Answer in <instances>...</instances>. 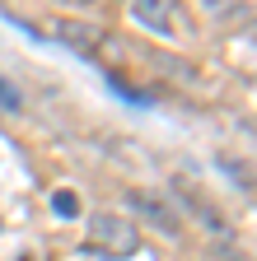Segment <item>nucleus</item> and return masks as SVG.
<instances>
[{
	"label": "nucleus",
	"mask_w": 257,
	"mask_h": 261,
	"mask_svg": "<svg viewBox=\"0 0 257 261\" xmlns=\"http://www.w3.org/2000/svg\"><path fill=\"white\" fill-rule=\"evenodd\" d=\"M84 247L99 256H131L141 247V228H136V219H122V215H89Z\"/></svg>",
	"instance_id": "nucleus-1"
},
{
	"label": "nucleus",
	"mask_w": 257,
	"mask_h": 261,
	"mask_svg": "<svg viewBox=\"0 0 257 261\" xmlns=\"http://www.w3.org/2000/svg\"><path fill=\"white\" fill-rule=\"evenodd\" d=\"M126 205H131L145 224H154L159 233H169V238L182 233V224H178V215H173V205L164 201V196H154V191H145V187H126Z\"/></svg>",
	"instance_id": "nucleus-2"
},
{
	"label": "nucleus",
	"mask_w": 257,
	"mask_h": 261,
	"mask_svg": "<svg viewBox=\"0 0 257 261\" xmlns=\"http://www.w3.org/2000/svg\"><path fill=\"white\" fill-rule=\"evenodd\" d=\"M52 33H56L66 47H75V51H94V47H99V38H103L94 23H80V19H52Z\"/></svg>",
	"instance_id": "nucleus-3"
},
{
	"label": "nucleus",
	"mask_w": 257,
	"mask_h": 261,
	"mask_svg": "<svg viewBox=\"0 0 257 261\" xmlns=\"http://www.w3.org/2000/svg\"><path fill=\"white\" fill-rule=\"evenodd\" d=\"M173 191H178V201H182L192 215H201V219H206V228H211V233H224V228H229V224H224V215L206 201V196H197V191H192V187H182V182H178Z\"/></svg>",
	"instance_id": "nucleus-4"
},
{
	"label": "nucleus",
	"mask_w": 257,
	"mask_h": 261,
	"mask_svg": "<svg viewBox=\"0 0 257 261\" xmlns=\"http://www.w3.org/2000/svg\"><path fill=\"white\" fill-rule=\"evenodd\" d=\"M131 14H136L150 33H159V38H169V33H173V23H169V5H164V0H131Z\"/></svg>",
	"instance_id": "nucleus-5"
},
{
	"label": "nucleus",
	"mask_w": 257,
	"mask_h": 261,
	"mask_svg": "<svg viewBox=\"0 0 257 261\" xmlns=\"http://www.w3.org/2000/svg\"><path fill=\"white\" fill-rule=\"evenodd\" d=\"M201 14L215 19V23H234V19H248V0H197Z\"/></svg>",
	"instance_id": "nucleus-6"
},
{
	"label": "nucleus",
	"mask_w": 257,
	"mask_h": 261,
	"mask_svg": "<svg viewBox=\"0 0 257 261\" xmlns=\"http://www.w3.org/2000/svg\"><path fill=\"white\" fill-rule=\"evenodd\" d=\"M52 210H56L61 219H75V215H80V196H75V191H56V196H52Z\"/></svg>",
	"instance_id": "nucleus-7"
},
{
	"label": "nucleus",
	"mask_w": 257,
	"mask_h": 261,
	"mask_svg": "<svg viewBox=\"0 0 257 261\" xmlns=\"http://www.w3.org/2000/svg\"><path fill=\"white\" fill-rule=\"evenodd\" d=\"M0 108H10V112H19V93L5 84V80H0Z\"/></svg>",
	"instance_id": "nucleus-8"
},
{
	"label": "nucleus",
	"mask_w": 257,
	"mask_h": 261,
	"mask_svg": "<svg viewBox=\"0 0 257 261\" xmlns=\"http://www.w3.org/2000/svg\"><path fill=\"white\" fill-rule=\"evenodd\" d=\"M19 261H38V256H19Z\"/></svg>",
	"instance_id": "nucleus-9"
}]
</instances>
